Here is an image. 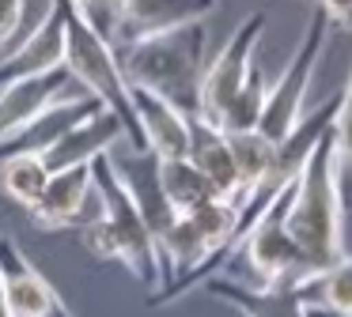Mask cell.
I'll return each mask as SVG.
<instances>
[{"label": "cell", "instance_id": "19", "mask_svg": "<svg viewBox=\"0 0 352 317\" xmlns=\"http://www.w3.org/2000/svg\"><path fill=\"white\" fill-rule=\"evenodd\" d=\"M160 181H163V193H167L170 208L182 215V211L201 208L205 200H212V185L205 181V174L190 163V158H160Z\"/></svg>", "mask_w": 352, "mask_h": 317}, {"label": "cell", "instance_id": "18", "mask_svg": "<svg viewBox=\"0 0 352 317\" xmlns=\"http://www.w3.org/2000/svg\"><path fill=\"white\" fill-rule=\"evenodd\" d=\"M228 143H231V158H235L243 196L250 193V189H258L261 181H273L276 178V143L265 140L258 128L228 132ZM284 181H288V178H284Z\"/></svg>", "mask_w": 352, "mask_h": 317}, {"label": "cell", "instance_id": "15", "mask_svg": "<svg viewBox=\"0 0 352 317\" xmlns=\"http://www.w3.org/2000/svg\"><path fill=\"white\" fill-rule=\"evenodd\" d=\"M186 158L205 174V181L212 185V193L220 200H235V204L243 200V185H239L228 132L220 125H212L208 117H201V113H190V155Z\"/></svg>", "mask_w": 352, "mask_h": 317}, {"label": "cell", "instance_id": "21", "mask_svg": "<svg viewBox=\"0 0 352 317\" xmlns=\"http://www.w3.org/2000/svg\"><path fill=\"white\" fill-rule=\"evenodd\" d=\"M307 309H329V314H352V257L344 253L329 272L307 279L299 287Z\"/></svg>", "mask_w": 352, "mask_h": 317}, {"label": "cell", "instance_id": "12", "mask_svg": "<svg viewBox=\"0 0 352 317\" xmlns=\"http://www.w3.org/2000/svg\"><path fill=\"white\" fill-rule=\"evenodd\" d=\"M72 75L65 68H54V72H42V75H27V80H16L8 87H0V143L16 136L23 125H31L42 110H50L54 102L69 98ZM76 95V91H72Z\"/></svg>", "mask_w": 352, "mask_h": 317}, {"label": "cell", "instance_id": "28", "mask_svg": "<svg viewBox=\"0 0 352 317\" xmlns=\"http://www.w3.org/2000/svg\"><path fill=\"white\" fill-rule=\"evenodd\" d=\"M0 317H12V306H8V294H4V279H0Z\"/></svg>", "mask_w": 352, "mask_h": 317}, {"label": "cell", "instance_id": "13", "mask_svg": "<svg viewBox=\"0 0 352 317\" xmlns=\"http://www.w3.org/2000/svg\"><path fill=\"white\" fill-rule=\"evenodd\" d=\"M212 12H216V0H122L118 45L140 42V38H152V34H167V30L190 27V23H205Z\"/></svg>", "mask_w": 352, "mask_h": 317}, {"label": "cell", "instance_id": "9", "mask_svg": "<svg viewBox=\"0 0 352 317\" xmlns=\"http://www.w3.org/2000/svg\"><path fill=\"white\" fill-rule=\"evenodd\" d=\"M110 166L122 178L125 193L133 196L137 211L144 215L148 231H152L155 246H160V238L178 219V211L170 208L167 193H163V181H160V155H152L148 148H125V151H110Z\"/></svg>", "mask_w": 352, "mask_h": 317}, {"label": "cell", "instance_id": "26", "mask_svg": "<svg viewBox=\"0 0 352 317\" xmlns=\"http://www.w3.org/2000/svg\"><path fill=\"white\" fill-rule=\"evenodd\" d=\"M318 8L326 12V19L333 23V27H341L352 34V0H318Z\"/></svg>", "mask_w": 352, "mask_h": 317}, {"label": "cell", "instance_id": "24", "mask_svg": "<svg viewBox=\"0 0 352 317\" xmlns=\"http://www.w3.org/2000/svg\"><path fill=\"white\" fill-rule=\"evenodd\" d=\"M84 12V19L107 38L110 45H118V30H122V0H72Z\"/></svg>", "mask_w": 352, "mask_h": 317}, {"label": "cell", "instance_id": "8", "mask_svg": "<svg viewBox=\"0 0 352 317\" xmlns=\"http://www.w3.org/2000/svg\"><path fill=\"white\" fill-rule=\"evenodd\" d=\"M0 279H4L12 317H72L57 287L27 261V253L8 234H0Z\"/></svg>", "mask_w": 352, "mask_h": 317}, {"label": "cell", "instance_id": "16", "mask_svg": "<svg viewBox=\"0 0 352 317\" xmlns=\"http://www.w3.org/2000/svg\"><path fill=\"white\" fill-rule=\"evenodd\" d=\"M205 291L212 298L228 302L231 309H239L243 317H311L299 287H292V283L288 287H246L223 276H208Z\"/></svg>", "mask_w": 352, "mask_h": 317}, {"label": "cell", "instance_id": "6", "mask_svg": "<svg viewBox=\"0 0 352 317\" xmlns=\"http://www.w3.org/2000/svg\"><path fill=\"white\" fill-rule=\"evenodd\" d=\"M261 30H265V12H250L235 30L231 38L220 45L216 57H208L205 64V75H201V106L197 113L208 117L212 125H220L223 110L235 102V95L243 91L246 75L254 68V49L261 42Z\"/></svg>", "mask_w": 352, "mask_h": 317}, {"label": "cell", "instance_id": "22", "mask_svg": "<svg viewBox=\"0 0 352 317\" xmlns=\"http://www.w3.org/2000/svg\"><path fill=\"white\" fill-rule=\"evenodd\" d=\"M265 95H269V80H265V72L258 68V60H254V68H250V75H246L243 91H239L235 102L223 110L220 128H223V132H246V128H258L261 110H265Z\"/></svg>", "mask_w": 352, "mask_h": 317}, {"label": "cell", "instance_id": "10", "mask_svg": "<svg viewBox=\"0 0 352 317\" xmlns=\"http://www.w3.org/2000/svg\"><path fill=\"white\" fill-rule=\"evenodd\" d=\"M133 117L140 128V143L160 158H182L190 155V113H182L175 102L148 87L129 83Z\"/></svg>", "mask_w": 352, "mask_h": 317}, {"label": "cell", "instance_id": "4", "mask_svg": "<svg viewBox=\"0 0 352 317\" xmlns=\"http://www.w3.org/2000/svg\"><path fill=\"white\" fill-rule=\"evenodd\" d=\"M326 30H329L326 12H322V8H314L311 23H307L303 42H299L296 53L288 57L284 72L269 83L265 110H261V121H258V132L265 136V140H273V143L288 140L292 128L303 121L307 91H311L314 72H318V60H322V49H326Z\"/></svg>", "mask_w": 352, "mask_h": 317}, {"label": "cell", "instance_id": "29", "mask_svg": "<svg viewBox=\"0 0 352 317\" xmlns=\"http://www.w3.org/2000/svg\"><path fill=\"white\" fill-rule=\"evenodd\" d=\"M311 317H352V314H329V309H307Z\"/></svg>", "mask_w": 352, "mask_h": 317}, {"label": "cell", "instance_id": "5", "mask_svg": "<svg viewBox=\"0 0 352 317\" xmlns=\"http://www.w3.org/2000/svg\"><path fill=\"white\" fill-rule=\"evenodd\" d=\"M292 193H296V181L284 185L276 193V200L269 204V211L258 219L250 234H246L243 249H239L235 261H246L250 272H258V287H303L307 268H303V257H299L296 242L288 234V204Z\"/></svg>", "mask_w": 352, "mask_h": 317}, {"label": "cell", "instance_id": "20", "mask_svg": "<svg viewBox=\"0 0 352 317\" xmlns=\"http://www.w3.org/2000/svg\"><path fill=\"white\" fill-rule=\"evenodd\" d=\"M50 174L54 170L46 166L42 155H8V158H0V189L27 211L38 204Z\"/></svg>", "mask_w": 352, "mask_h": 317}, {"label": "cell", "instance_id": "27", "mask_svg": "<svg viewBox=\"0 0 352 317\" xmlns=\"http://www.w3.org/2000/svg\"><path fill=\"white\" fill-rule=\"evenodd\" d=\"M19 8H23V0H0V49H4V42H8L12 30H16Z\"/></svg>", "mask_w": 352, "mask_h": 317}, {"label": "cell", "instance_id": "3", "mask_svg": "<svg viewBox=\"0 0 352 317\" xmlns=\"http://www.w3.org/2000/svg\"><path fill=\"white\" fill-rule=\"evenodd\" d=\"M91 181L99 189V204H102V219L114 231V246H118V264H125L133 279H140L144 287L160 291L163 287V261H160V246H155L152 231H148L144 215L137 211L133 196L125 193L122 178L110 166V155H99L91 163Z\"/></svg>", "mask_w": 352, "mask_h": 317}, {"label": "cell", "instance_id": "23", "mask_svg": "<svg viewBox=\"0 0 352 317\" xmlns=\"http://www.w3.org/2000/svg\"><path fill=\"white\" fill-rule=\"evenodd\" d=\"M333 151H337V185H341L344 211L352 208V68L341 87V106L333 121Z\"/></svg>", "mask_w": 352, "mask_h": 317}, {"label": "cell", "instance_id": "1", "mask_svg": "<svg viewBox=\"0 0 352 317\" xmlns=\"http://www.w3.org/2000/svg\"><path fill=\"white\" fill-rule=\"evenodd\" d=\"M288 234L303 257L307 276H322L341 261L344 249V200L337 185V151L333 128L307 151L288 204Z\"/></svg>", "mask_w": 352, "mask_h": 317}, {"label": "cell", "instance_id": "11", "mask_svg": "<svg viewBox=\"0 0 352 317\" xmlns=\"http://www.w3.org/2000/svg\"><path fill=\"white\" fill-rule=\"evenodd\" d=\"M129 143V132H125V121L118 117L114 110L99 106L91 117L76 121L54 148L46 151V166L50 170H65V166H91L99 155H110L118 143Z\"/></svg>", "mask_w": 352, "mask_h": 317}, {"label": "cell", "instance_id": "14", "mask_svg": "<svg viewBox=\"0 0 352 317\" xmlns=\"http://www.w3.org/2000/svg\"><path fill=\"white\" fill-rule=\"evenodd\" d=\"M99 106L102 102L95 95H87V91H76V95L61 98V102H54L50 110H42L31 125H23L16 136H8V140L0 143V158H8V155H46L76 121L91 117Z\"/></svg>", "mask_w": 352, "mask_h": 317}, {"label": "cell", "instance_id": "2", "mask_svg": "<svg viewBox=\"0 0 352 317\" xmlns=\"http://www.w3.org/2000/svg\"><path fill=\"white\" fill-rule=\"evenodd\" d=\"M205 45H208V27L190 23V27L152 34L140 42L118 45V60L129 83L148 87L175 102L182 113H197L201 106V75H205Z\"/></svg>", "mask_w": 352, "mask_h": 317}, {"label": "cell", "instance_id": "7", "mask_svg": "<svg viewBox=\"0 0 352 317\" xmlns=\"http://www.w3.org/2000/svg\"><path fill=\"white\" fill-rule=\"evenodd\" d=\"M99 189L91 181V166H65L54 170L31 208V223L38 231H80L87 219L99 215Z\"/></svg>", "mask_w": 352, "mask_h": 317}, {"label": "cell", "instance_id": "25", "mask_svg": "<svg viewBox=\"0 0 352 317\" xmlns=\"http://www.w3.org/2000/svg\"><path fill=\"white\" fill-rule=\"evenodd\" d=\"M80 242H84V249L91 257H99V261H118V246H114V231H110V223L102 219V208L95 219H87L84 226H80Z\"/></svg>", "mask_w": 352, "mask_h": 317}, {"label": "cell", "instance_id": "17", "mask_svg": "<svg viewBox=\"0 0 352 317\" xmlns=\"http://www.w3.org/2000/svg\"><path fill=\"white\" fill-rule=\"evenodd\" d=\"M54 68H65V30H61V15H57V0L50 19L23 45H16L8 57H0V87L27 80V75L54 72Z\"/></svg>", "mask_w": 352, "mask_h": 317}]
</instances>
